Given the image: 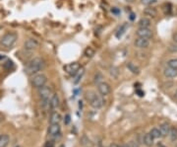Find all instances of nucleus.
I'll use <instances>...</instances> for the list:
<instances>
[{"instance_id": "f257e3e1", "label": "nucleus", "mask_w": 177, "mask_h": 147, "mask_svg": "<svg viewBox=\"0 0 177 147\" xmlns=\"http://www.w3.org/2000/svg\"><path fill=\"white\" fill-rule=\"evenodd\" d=\"M45 63L44 60L41 57H35L29 62L26 66V73L28 75L36 74L39 71L43 70Z\"/></svg>"}, {"instance_id": "f03ea898", "label": "nucleus", "mask_w": 177, "mask_h": 147, "mask_svg": "<svg viewBox=\"0 0 177 147\" xmlns=\"http://www.w3.org/2000/svg\"><path fill=\"white\" fill-rule=\"evenodd\" d=\"M86 99L94 109H100L104 104L103 99L96 93H95L94 91L86 92Z\"/></svg>"}, {"instance_id": "7ed1b4c3", "label": "nucleus", "mask_w": 177, "mask_h": 147, "mask_svg": "<svg viewBox=\"0 0 177 147\" xmlns=\"http://www.w3.org/2000/svg\"><path fill=\"white\" fill-rule=\"evenodd\" d=\"M17 39H18V36H17L15 33H7L1 38L0 44H1L3 47L10 48L15 45V43L17 41Z\"/></svg>"}, {"instance_id": "20e7f679", "label": "nucleus", "mask_w": 177, "mask_h": 147, "mask_svg": "<svg viewBox=\"0 0 177 147\" xmlns=\"http://www.w3.org/2000/svg\"><path fill=\"white\" fill-rule=\"evenodd\" d=\"M46 82H47V77H46V75L43 74V73L36 74L32 79L33 86L35 88H37V89L40 88V87L44 86L46 84Z\"/></svg>"}, {"instance_id": "39448f33", "label": "nucleus", "mask_w": 177, "mask_h": 147, "mask_svg": "<svg viewBox=\"0 0 177 147\" xmlns=\"http://www.w3.org/2000/svg\"><path fill=\"white\" fill-rule=\"evenodd\" d=\"M80 68H81V65L79 62H72V63H68L64 66V71L71 76H75Z\"/></svg>"}, {"instance_id": "423d86ee", "label": "nucleus", "mask_w": 177, "mask_h": 147, "mask_svg": "<svg viewBox=\"0 0 177 147\" xmlns=\"http://www.w3.org/2000/svg\"><path fill=\"white\" fill-rule=\"evenodd\" d=\"M24 48L26 50H35L40 48V43L36 39H29L25 41Z\"/></svg>"}, {"instance_id": "0eeeda50", "label": "nucleus", "mask_w": 177, "mask_h": 147, "mask_svg": "<svg viewBox=\"0 0 177 147\" xmlns=\"http://www.w3.org/2000/svg\"><path fill=\"white\" fill-rule=\"evenodd\" d=\"M136 35L138 36V38H144V39H151L153 37V32L150 28H139Z\"/></svg>"}, {"instance_id": "6e6552de", "label": "nucleus", "mask_w": 177, "mask_h": 147, "mask_svg": "<svg viewBox=\"0 0 177 147\" xmlns=\"http://www.w3.org/2000/svg\"><path fill=\"white\" fill-rule=\"evenodd\" d=\"M39 94L41 99H49L50 96L52 95V90L49 86H43L39 88Z\"/></svg>"}, {"instance_id": "1a4fd4ad", "label": "nucleus", "mask_w": 177, "mask_h": 147, "mask_svg": "<svg viewBox=\"0 0 177 147\" xmlns=\"http://www.w3.org/2000/svg\"><path fill=\"white\" fill-rule=\"evenodd\" d=\"M135 47L138 48H147L150 47V40L149 39H144V38H137L136 40H135Z\"/></svg>"}, {"instance_id": "9d476101", "label": "nucleus", "mask_w": 177, "mask_h": 147, "mask_svg": "<svg viewBox=\"0 0 177 147\" xmlns=\"http://www.w3.org/2000/svg\"><path fill=\"white\" fill-rule=\"evenodd\" d=\"M98 90L102 96H107L111 92V87L106 82H102L98 85Z\"/></svg>"}, {"instance_id": "9b49d317", "label": "nucleus", "mask_w": 177, "mask_h": 147, "mask_svg": "<svg viewBox=\"0 0 177 147\" xmlns=\"http://www.w3.org/2000/svg\"><path fill=\"white\" fill-rule=\"evenodd\" d=\"M61 127L59 124H50L48 127V133L52 136H57L58 134H60Z\"/></svg>"}, {"instance_id": "f8f14e48", "label": "nucleus", "mask_w": 177, "mask_h": 147, "mask_svg": "<svg viewBox=\"0 0 177 147\" xmlns=\"http://www.w3.org/2000/svg\"><path fill=\"white\" fill-rule=\"evenodd\" d=\"M154 138L151 136V134L146 133L144 136H143V143H144L147 147H151L154 145Z\"/></svg>"}, {"instance_id": "ddd939ff", "label": "nucleus", "mask_w": 177, "mask_h": 147, "mask_svg": "<svg viewBox=\"0 0 177 147\" xmlns=\"http://www.w3.org/2000/svg\"><path fill=\"white\" fill-rule=\"evenodd\" d=\"M59 105H60V101H59L58 95L53 94L50 98V108L54 110V109H57L59 107Z\"/></svg>"}, {"instance_id": "4468645a", "label": "nucleus", "mask_w": 177, "mask_h": 147, "mask_svg": "<svg viewBox=\"0 0 177 147\" xmlns=\"http://www.w3.org/2000/svg\"><path fill=\"white\" fill-rule=\"evenodd\" d=\"M61 121V116L57 112H52L49 117L50 124H59Z\"/></svg>"}, {"instance_id": "2eb2a0df", "label": "nucleus", "mask_w": 177, "mask_h": 147, "mask_svg": "<svg viewBox=\"0 0 177 147\" xmlns=\"http://www.w3.org/2000/svg\"><path fill=\"white\" fill-rule=\"evenodd\" d=\"M151 25V20L149 18H147V17H143L138 22L139 28H150Z\"/></svg>"}, {"instance_id": "dca6fc26", "label": "nucleus", "mask_w": 177, "mask_h": 147, "mask_svg": "<svg viewBox=\"0 0 177 147\" xmlns=\"http://www.w3.org/2000/svg\"><path fill=\"white\" fill-rule=\"evenodd\" d=\"M163 73H164V75H165V77H167V78L177 77V69L170 68V67H167V68L164 69Z\"/></svg>"}, {"instance_id": "f3484780", "label": "nucleus", "mask_w": 177, "mask_h": 147, "mask_svg": "<svg viewBox=\"0 0 177 147\" xmlns=\"http://www.w3.org/2000/svg\"><path fill=\"white\" fill-rule=\"evenodd\" d=\"M144 14L148 17H151V18H154L158 15V11L154 9V7H147L144 10Z\"/></svg>"}, {"instance_id": "a211bd4d", "label": "nucleus", "mask_w": 177, "mask_h": 147, "mask_svg": "<svg viewBox=\"0 0 177 147\" xmlns=\"http://www.w3.org/2000/svg\"><path fill=\"white\" fill-rule=\"evenodd\" d=\"M169 131H170V125L168 124H161V127H159V131H161V136H163V137L168 135Z\"/></svg>"}, {"instance_id": "6ab92c4d", "label": "nucleus", "mask_w": 177, "mask_h": 147, "mask_svg": "<svg viewBox=\"0 0 177 147\" xmlns=\"http://www.w3.org/2000/svg\"><path fill=\"white\" fill-rule=\"evenodd\" d=\"M9 141H10V137L7 134L0 135V147H6L9 144Z\"/></svg>"}, {"instance_id": "aec40b11", "label": "nucleus", "mask_w": 177, "mask_h": 147, "mask_svg": "<svg viewBox=\"0 0 177 147\" xmlns=\"http://www.w3.org/2000/svg\"><path fill=\"white\" fill-rule=\"evenodd\" d=\"M127 68L130 71H131L133 74H139V73H140V68H139V67L135 63H133V62H128V63H127Z\"/></svg>"}, {"instance_id": "412c9836", "label": "nucleus", "mask_w": 177, "mask_h": 147, "mask_svg": "<svg viewBox=\"0 0 177 147\" xmlns=\"http://www.w3.org/2000/svg\"><path fill=\"white\" fill-rule=\"evenodd\" d=\"M84 74H85V68H83V67H81V68H80V70L77 72V74L75 75L74 83H75V84H78L80 81H81V79L83 78Z\"/></svg>"}, {"instance_id": "4be33fe9", "label": "nucleus", "mask_w": 177, "mask_h": 147, "mask_svg": "<svg viewBox=\"0 0 177 147\" xmlns=\"http://www.w3.org/2000/svg\"><path fill=\"white\" fill-rule=\"evenodd\" d=\"M127 28H128V24H123L122 26L118 29V31H117V33H116V38L117 39H120V38L122 37L125 34V32H126V30H127Z\"/></svg>"}, {"instance_id": "5701e85b", "label": "nucleus", "mask_w": 177, "mask_h": 147, "mask_svg": "<svg viewBox=\"0 0 177 147\" xmlns=\"http://www.w3.org/2000/svg\"><path fill=\"white\" fill-rule=\"evenodd\" d=\"M168 136H169L171 141H176L177 140V128L176 127H170Z\"/></svg>"}, {"instance_id": "b1692460", "label": "nucleus", "mask_w": 177, "mask_h": 147, "mask_svg": "<svg viewBox=\"0 0 177 147\" xmlns=\"http://www.w3.org/2000/svg\"><path fill=\"white\" fill-rule=\"evenodd\" d=\"M95 49L92 48V47L87 48L85 49V52H84V54H85V56H86L87 57H88V58H92V56H95Z\"/></svg>"}, {"instance_id": "393cba45", "label": "nucleus", "mask_w": 177, "mask_h": 147, "mask_svg": "<svg viewBox=\"0 0 177 147\" xmlns=\"http://www.w3.org/2000/svg\"><path fill=\"white\" fill-rule=\"evenodd\" d=\"M150 133L151 134V136H153L154 138H159V137H161V131H159V128H153L150 131Z\"/></svg>"}, {"instance_id": "a878e982", "label": "nucleus", "mask_w": 177, "mask_h": 147, "mask_svg": "<svg viewBox=\"0 0 177 147\" xmlns=\"http://www.w3.org/2000/svg\"><path fill=\"white\" fill-rule=\"evenodd\" d=\"M167 66L170 68L177 69V58H171L167 61Z\"/></svg>"}, {"instance_id": "bb28decb", "label": "nucleus", "mask_w": 177, "mask_h": 147, "mask_svg": "<svg viewBox=\"0 0 177 147\" xmlns=\"http://www.w3.org/2000/svg\"><path fill=\"white\" fill-rule=\"evenodd\" d=\"M40 105L43 109L47 110L48 108H50V100L49 99H41Z\"/></svg>"}, {"instance_id": "cd10ccee", "label": "nucleus", "mask_w": 177, "mask_h": 147, "mask_svg": "<svg viewBox=\"0 0 177 147\" xmlns=\"http://www.w3.org/2000/svg\"><path fill=\"white\" fill-rule=\"evenodd\" d=\"M102 79H103V77H102V73H99V72H98L95 75V79H94V82L95 83V84H100L102 82H103L102 81Z\"/></svg>"}, {"instance_id": "c85d7f7f", "label": "nucleus", "mask_w": 177, "mask_h": 147, "mask_svg": "<svg viewBox=\"0 0 177 147\" xmlns=\"http://www.w3.org/2000/svg\"><path fill=\"white\" fill-rule=\"evenodd\" d=\"M118 74H119V71H118V69L116 68V67H111L110 68V75L112 77H114V78H117L118 77Z\"/></svg>"}, {"instance_id": "c756f323", "label": "nucleus", "mask_w": 177, "mask_h": 147, "mask_svg": "<svg viewBox=\"0 0 177 147\" xmlns=\"http://www.w3.org/2000/svg\"><path fill=\"white\" fill-rule=\"evenodd\" d=\"M163 10H164V12H165V14H170V13H171V10H172V8H171V4H170V3H166V4H164V8H163Z\"/></svg>"}, {"instance_id": "7c9ffc66", "label": "nucleus", "mask_w": 177, "mask_h": 147, "mask_svg": "<svg viewBox=\"0 0 177 147\" xmlns=\"http://www.w3.org/2000/svg\"><path fill=\"white\" fill-rule=\"evenodd\" d=\"M168 50L171 52H177V44H171L169 45V47H168Z\"/></svg>"}, {"instance_id": "2f4dec72", "label": "nucleus", "mask_w": 177, "mask_h": 147, "mask_svg": "<svg viewBox=\"0 0 177 147\" xmlns=\"http://www.w3.org/2000/svg\"><path fill=\"white\" fill-rule=\"evenodd\" d=\"M129 146L130 147H140V143L136 140H132V141H130V143H129Z\"/></svg>"}, {"instance_id": "473e14b6", "label": "nucleus", "mask_w": 177, "mask_h": 147, "mask_svg": "<svg viewBox=\"0 0 177 147\" xmlns=\"http://www.w3.org/2000/svg\"><path fill=\"white\" fill-rule=\"evenodd\" d=\"M142 2L145 4H151L153 2H155V0H142Z\"/></svg>"}, {"instance_id": "72a5a7b5", "label": "nucleus", "mask_w": 177, "mask_h": 147, "mask_svg": "<svg viewBox=\"0 0 177 147\" xmlns=\"http://www.w3.org/2000/svg\"><path fill=\"white\" fill-rule=\"evenodd\" d=\"M172 40H173V41L175 44H177V32L173 34V36H172Z\"/></svg>"}, {"instance_id": "f704fd0d", "label": "nucleus", "mask_w": 177, "mask_h": 147, "mask_svg": "<svg viewBox=\"0 0 177 147\" xmlns=\"http://www.w3.org/2000/svg\"><path fill=\"white\" fill-rule=\"evenodd\" d=\"M65 119H66L65 124H69V121H70V116H69V115H67V116L65 117Z\"/></svg>"}, {"instance_id": "c9c22d12", "label": "nucleus", "mask_w": 177, "mask_h": 147, "mask_svg": "<svg viewBox=\"0 0 177 147\" xmlns=\"http://www.w3.org/2000/svg\"><path fill=\"white\" fill-rule=\"evenodd\" d=\"M137 92H138L139 96H141V97H143V96H144V92H142V91H137Z\"/></svg>"}, {"instance_id": "e433bc0d", "label": "nucleus", "mask_w": 177, "mask_h": 147, "mask_svg": "<svg viewBox=\"0 0 177 147\" xmlns=\"http://www.w3.org/2000/svg\"><path fill=\"white\" fill-rule=\"evenodd\" d=\"M3 120H4V117H3L1 114H0V124H1Z\"/></svg>"}, {"instance_id": "4c0bfd02", "label": "nucleus", "mask_w": 177, "mask_h": 147, "mask_svg": "<svg viewBox=\"0 0 177 147\" xmlns=\"http://www.w3.org/2000/svg\"><path fill=\"white\" fill-rule=\"evenodd\" d=\"M109 147H120L119 145H117V144H115V143H112V144H110V146Z\"/></svg>"}, {"instance_id": "58836bf2", "label": "nucleus", "mask_w": 177, "mask_h": 147, "mask_svg": "<svg viewBox=\"0 0 177 147\" xmlns=\"http://www.w3.org/2000/svg\"><path fill=\"white\" fill-rule=\"evenodd\" d=\"M120 147H130L129 144H123V145H121Z\"/></svg>"}, {"instance_id": "ea45409f", "label": "nucleus", "mask_w": 177, "mask_h": 147, "mask_svg": "<svg viewBox=\"0 0 177 147\" xmlns=\"http://www.w3.org/2000/svg\"><path fill=\"white\" fill-rule=\"evenodd\" d=\"M126 1L129 2V3H132V2H134V1H135V0H126Z\"/></svg>"}, {"instance_id": "a19ab883", "label": "nucleus", "mask_w": 177, "mask_h": 147, "mask_svg": "<svg viewBox=\"0 0 177 147\" xmlns=\"http://www.w3.org/2000/svg\"><path fill=\"white\" fill-rule=\"evenodd\" d=\"M2 29H3V26H2V25H0V32H1Z\"/></svg>"}, {"instance_id": "79ce46f5", "label": "nucleus", "mask_w": 177, "mask_h": 147, "mask_svg": "<svg viewBox=\"0 0 177 147\" xmlns=\"http://www.w3.org/2000/svg\"><path fill=\"white\" fill-rule=\"evenodd\" d=\"M175 98L177 99V91H176V93H175Z\"/></svg>"}, {"instance_id": "37998d69", "label": "nucleus", "mask_w": 177, "mask_h": 147, "mask_svg": "<svg viewBox=\"0 0 177 147\" xmlns=\"http://www.w3.org/2000/svg\"><path fill=\"white\" fill-rule=\"evenodd\" d=\"M176 15H177V10H176Z\"/></svg>"}, {"instance_id": "c03bdc74", "label": "nucleus", "mask_w": 177, "mask_h": 147, "mask_svg": "<svg viewBox=\"0 0 177 147\" xmlns=\"http://www.w3.org/2000/svg\"><path fill=\"white\" fill-rule=\"evenodd\" d=\"M17 147H20V146H17Z\"/></svg>"}]
</instances>
